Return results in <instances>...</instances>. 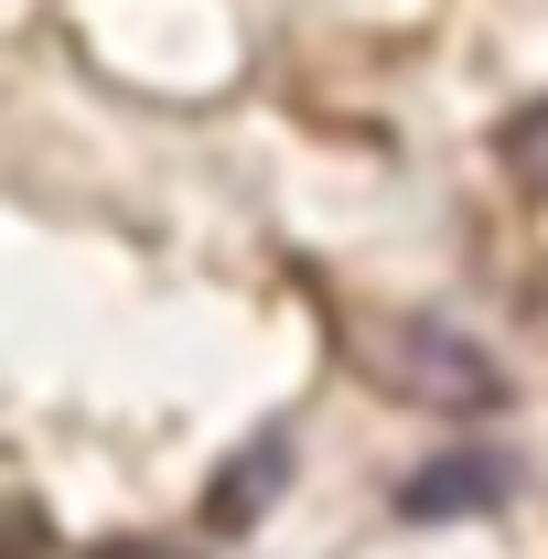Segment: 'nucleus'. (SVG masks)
<instances>
[{
  "instance_id": "obj_3",
  "label": "nucleus",
  "mask_w": 548,
  "mask_h": 559,
  "mask_svg": "<svg viewBox=\"0 0 548 559\" xmlns=\"http://www.w3.org/2000/svg\"><path fill=\"white\" fill-rule=\"evenodd\" d=\"M279 485H290V430H259V441H248V452L205 485V527H248Z\"/></svg>"
},
{
  "instance_id": "obj_1",
  "label": "nucleus",
  "mask_w": 548,
  "mask_h": 559,
  "mask_svg": "<svg viewBox=\"0 0 548 559\" xmlns=\"http://www.w3.org/2000/svg\"><path fill=\"white\" fill-rule=\"evenodd\" d=\"M344 345H355V366H366L388 399H409V409L484 419L495 399H505V366H495L474 334L419 323V312H355V323H344Z\"/></svg>"
},
{
  "instance_id": "obj_6",
  "label": "nucleus",
  "mask_w": 548,
  "mask_h": 559,
  "mask_svg": "<svg viewBox=\"0 0 548 559\" xmlns=\"http://www.w3.org/2000/svg\"><path fill=\"white\" fill-rule=\"evenodd\" d=\"M97 559H194V549H172V538H108Z\"/></svg>"
},
{
  "instance_id": "obj_5",
  "label": "nucleus",
  "mask_w": 548,
  "mask_h": 559,
  "mask_svg": "<svg viewBox=\"0 0 548 559\" xmlns=\"http://www.w3.org/2000/svg\"><path fill=\"white\" fill-rule=\"evenodd\" d=\"M0 559H44V506H11L0 495Z\"/></svg>"
},
{
  "instance_id": "obj_4",
  "label": "nucleus",
  "mask_w": 548,
  "mask_h": 559,
  "mask_svg": "<svg viewBox=\"0 0 548 559\" xmlns=\"http://www.w3.org/2000/svg\"><path fill=\"white\" fill-rule=\"evenodd\" d=\"M495 162H505V183H516L527 205H548V97H538V108H516V119L495 130Z\"/></svg>"
},
{
  "instance_id": "obj_2",
  "label": "nucleus",
  "mask_w": 548,
  "mask_h": 559,
  "mask_svg": "<svg viewBox=\"0 0 548 559\" xmlns=\"http://www.w3.org/2000/svg\"><path fill=\"white\" fill-rule=\"evenodd\" d=\"M495 495H505V452H441L430 474L398 485V516H474Z\"/></svg>"
}]
</instances>
